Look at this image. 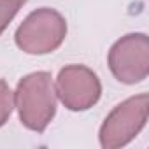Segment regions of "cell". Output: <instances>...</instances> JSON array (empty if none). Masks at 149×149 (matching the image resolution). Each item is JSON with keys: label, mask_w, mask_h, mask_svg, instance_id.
Here are the masks:
<instances>
[{"label": "cell", "mask_w": 149, "mask_h": 149, "mask_svg": "<svg viewBox=\"0 0 149 149\" xmlns=\"http://www.w3.org/2000/svg\"><path fill=\"white\" fill-rule=\"evenodd\" d=\"M56 90L51 74L46 70L25 76L14 91V107L25 128L42 133L56 114Z\"/></svg>", "instance_id": "obj_1"}, {"label": "cell", "mask_w": 149, "mask_h": 149, "mask_svg": "<svg viewBox=\"0 0 149 149\" xmlns=\"http://www.w3.org/2000/svg\"><path fill=\"white\" fill-rule=\"evenodd\" d=\"M67 37L65 18L51 7L30 13L14 33L16 46L26 54H47L56 51Z\"/></svg>", "instance_id": "obj_2"}, {"label": "cell", "mask_w": 149, "mask_h": 149, "mask_svg": "<svg viewBox=\"0 0 149 149\" xmlns=\"http://www.w3.org/2000/svg\"><path fill=\"white\" fill-rule=\"evenodd\" d=\"M149 97L140 93L118 104L104 119L98 140L104 149H118L130 144L147 123Z\"/></svg>", "instance_id": "obj_3"}, {"label": "cell", "mask_w": 149, "mask_h": 149, "mask_svg": "<svg viewBox=\"0 0 149 149\" xmlns=\"http://www.w3.org/2000/svg\"><path fill=\"white\" fill-rule=\"evenodd\" d=\"M107 63L119 83H142L149 74V37L146 33H128L121 37L112 44Z\"/></svg>", "instance_id": "obj_4"}, {"label": "cell", "mask_w": 149, "mask_h": 149, "mask_svg": "<svg viewBox=\"0 0 149 149\" xmlns=\"http://www.w3.org/2000/svg\"><path fill=\"white\" fill-rule=\"evenodd\" d=\"M56 97L74 112L91 109L102 97L98 76L86 65H67L58 72L54 83Z\"/></svg>", "instance_id": "obj_5"}, {"label": "cell", "mask_w": 149, "mask_h": 149, "mask_svg": "<svg viewBox=\"0 0 149 149\" xmlns=\"http://www.w3.org/2000/svg\"><path fill=\"white\" fill-rule=\"evenodd\" d=\"M14 111V91L11 86L0 79V126H4Z\"/></svg>", "instance_id": "obj_6"}, {"label": "cell", "mask_w": 149, "mask_h": 149, "mask_svg": "<svg viewBox=\"0 0 149 149\" xmlns=\"http://www.w3.org/2000/svg\"><path fill=\"white\" fill-rule=\"evenodd\" d=\"M26 2L28 0H0V35L6 32L9 23Z\"/></svg>", "instance_id": "obj_7"}]
</instances>
